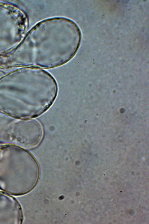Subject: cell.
Segmentation results:
<instances>
[{"mask_svg": "<svg viewBox=\"0 0 149 224\" xmlns=\"http://www.w3.org/2000/svg\"><path fill=\"white\" fill-rule=\"evenodd\" d=\"M36 66L48 68L62 65L71 59L79 46L81 34L73 22L62 18H50L38 23Z\"/></svg>", "mask_w": 149, "mask_h": 224, "instance_id": "1", "label": "cell"}]
</instances>
